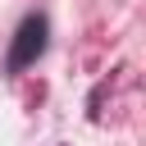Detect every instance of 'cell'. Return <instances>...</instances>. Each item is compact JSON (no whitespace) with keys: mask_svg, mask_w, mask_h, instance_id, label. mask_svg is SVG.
Here are the masks:
<instances>
[{"mask_svg":"<svg viewBox=\"0 0 146 146\" xmlns=\"http://www.w3.org/2000/svg\"><path fill=\"white\" fill-rule=\"evenodd\" d=\"M46 50V18L41 14H27L14 32V50H9V68H27L36 64V55Z\"/></svg>","mask_w":146,"mask_h":146,"instance_id":"cell-1","label":"cell"}]
</instances>
